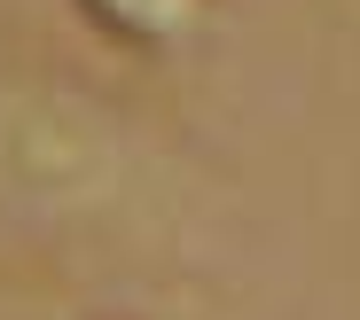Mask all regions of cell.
I'll list each match as a JSON object with an SVG mask.
<instances>
[{
  "instance_id": "obj_1",
  "label": "cell",
  "mask_w": 360,
  "mask_h": 320,
  "mask_svg": "<svg viewBox=\"0 0 360 320\" xmlns=\"http://www.w3.org/2000/svg\"><path fill=\"white\" fill-rule=\"evenodd\" d=\"M110 164V141L71 94H0V180L32 204H63L94 187Z\"/></svg>"
},
{
  "instance_id": "obj_2",
  "label": "cell",
  "mask_w": 360,
  "mask_h": 320,
  "mask_svg": "<svg viewBox=\"0 0 360 320\" xmlns=\"http://www.w3.org/2000/svg\"><path fill=\"white\" fill-rule=\"evenodd\" d=\"M71 8L134 55H188L219 24V0H71Z\"/></svg>"
}]
</instances>
